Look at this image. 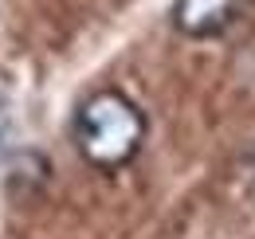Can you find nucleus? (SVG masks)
<instances>
[{
  "mask_svg": "<svg viewBox=\"0 0 255 239\" xmlns=\"http://www.w3.org/2000/svg\"><path fill=\"white\" fill-rule=\"evenodd\" d=\"M145 141V114L122 90H98L75 114V149L95 169L129 165Z\"/></svg>",
  "mask_w": 255,
  "mask_h": 239,
  "instance_id": "nucleus-1",
  "label": "nucleus"
},
{
  "mask_svg": "<svg viewBox=\"0 0 255 239\" xmlns=\"http://www.w3.org/2000/svg\"><path fill=\"white\" fill-rule=\"evenodd\" d=\"M236 16V0H177L173 4V28L189 39L220 35Z\"/></svg>",
  "mask_w": 255,
  "mask_h": 239,
  "instance_id": "nucleus-2",
  "label": "nucleus"
},
{
  "mask_svg": "<svg viewBox=\"0 0 255 239\" xmlns=\"http://www.w3.org/2000/svg\"><path fill=\"white\" fill-rule=\"evenodd\" d=\"M43 180H47V161L39 157V153L24 149L12 157V173H8V196H16V200H28L35 196L39 188H43Z\"/></svg>",
  "mask_w": 255,
  "mask_h": 239,
  "instance_id": "nucleus-3",
  "label": "nucleus"
},
{
  "mask_svg": "<svg viewBox=\"0 0 255 239\" xmlns=\"http://www.w3.org/2000/svg\"><path fill=\"white\" fill-rule=\"evenodd\" d=\"M244 169H248V180L255 184V145H252V153H248V161H244Z\"/></svg>",
  "mask_w": 255,
  "mask_h": 239,
  "instance_id": "nucleus-4",
  "label": "nucleus"
}]
</instances>
